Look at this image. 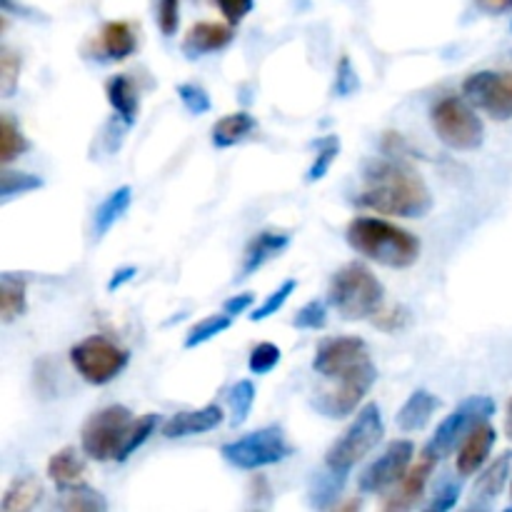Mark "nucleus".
Masks as SVG:
<instances>
[{
    "label": "nucleus",
    "instance_id": "obj_52",
    "mask_svg": "<svg viewBox=\"0 0 512 512\" xmlns=\"http://www.w3.org/2000/svg\"><path fill=\"white\" fill-rule=\"evenodd\" d=\"M508 512H512V505H510V508H508Z\"/></svg>",
    "mask_w": 512,
    "mask_h": 512
},
{
    "label": "nucleus",
    "instance_id": "obj_11",
    "mask_svg": "<svg viewBox=\"0 0 512 512\" xmlns=\"http://www.w3.org/2000/svg\"><path fill=\"white\" fill-rule=\"evenodd\" d=\"M375 380H378V368H375V363H368L365 368L335 380L338 385H335L333 390H325V393L315 400V410H318L320 415H325V418L333 420L348 418L350 413H355V410L360 408V403H363L365 395L370 393Z\"/></svg>",
    "mask_w": 512,
    "mask_h": 512
},
{
    "label": "nucleus",
    "instance_id": "obj_46",
    "mask_svg": "<svg viewBox=\"0 0 512 512\" xmlns=\"http://www.w3.org/2000/svg\"><path fill=\"white\" fill-rule=\"evenodd\" d=\"M253 303H255L253 293H238V295H233V298L225 300L223 310L235 318V315H240V313H248V310L253 308Z\"/></svg>",
    "mask_w": 512,
    "mask_h": 512
},
{
    "label": "nucleus",
    "instance_id": "obj_32",
    "mask_svg": "<svg viewBox=\"0 0 512 512\" xmlns=\"http://www.w3.org/2000/svg\"><path fill=\"white\" fill-rule=\"evenodd\" d=\"M255 405V383L253 380H238L228 390V408H230V425L240 428L248 420L250 410Z\"/></svg>",
    "mask_w": 512,
    "mask_h": 512
},
{
    "label": "nucleus",
    "instance_id": "obj_39",
    "mask_svg": "<svg viewBox=\"0 0 512 512\" xmlns=\"http://www.w3.org/2000/svg\"><path fill=\"white\" fill-rule=\"evenodd\" d=\"M325 323H328V308L320 300H310L293 318V328L298 330H320L325 328Z\"/></svg>",
    "mask_w": 512,
    "mask_h": 512
},
{
    "label": "nucleus",
    "instance_id": "obj_10",
    "mask_svg": "<svg viewBox=\"0 0 512 512\" xmlns=\"http://www.w3.org/2000/svg\"><path fill=\"white\" fill-rule=\"evenodd\" d=\"M368 363H373L368 353V343L363 338L340 335V338H328L318 345L313 370L328 380H340L345 375L355 373V370L365 368Z\"/></svg>",
    "mask_w": 512,
    "mask_h": 512
},
{
    "label": "nucleus",
    "instance_id": "obj_2",
    "mask_svg": "<svg viewBox=\"0 0 512 512\" xmlns=\"http://www.w3.org/2000/svg\"><path fill=\"white\" fill-rule=\"evenodd\" d=\"M345 238L355 253L385 268H413L420 258V240L388 220L360 215L350 220Z\"/></svg>",
    "mask_w": 512,
    "mask_h": 512
},
{
    "label": "nucleus",
    "instance_id": "obj_37",
    "mask_svg": "<svg viewBox=\"0 0 512 512\" xmlns=\"http://www.w3.org/2000/svg\"><path fill=\"white\" fill-rule=\"evenodd\" d=\"M280 358V348L275 343H258L253 350H250V358H248V368L250 373L255 375H268L278 368Z\"/></svg>",
    "mask_w": 512,
    "mask_h": 512
},
{
    "label": "nucleus",
    "instance_id": "obj_16",
    "mask_svg": "<svg viewBox=\"0 0 512 512\" xmlns=\"http://www.w3.org/2000/svg\"><path fill=\"white\" fill-rule=\"evenodd\" d=\"M135 48H138V38H135L133 25L128 20H108L95 43L90 45V53L95 58L118 63V60H128L135 53Z\"/></svg>",
    "mask_w": 512,
    "mask_h": 512
},
{
    "label": "nucleus",
    "instance_id": "obj_6",
    "mask_svg": "<svg viewBox=\"0 0 512 512\" xmlns=\"http://www.w3.org/2000/svg\"><path fill=\"white\" fill-rule=\"evenodd\" d=\"M435 135L453 150H478L485 140L483 120L458 95L438 100L430 110Z\"/></svg>",
    "mask_w": 512,
    "mask_h": 512
},
{
    "label": "nucleus",
    "instance_id": "obj_35",
    "mask_svg": "<svg viewBox=\"0 0 512 512\" xmlns=\"http://www.w3.org/2000/svg\"><path fill=\"white\" fill-rule=\"evenodd\" d=\"M338 153H340V140L335 138V135H328V138L320 140L318 155H315L305 180H308V183H318V180H323L325 175H328L330 165H333L335 158H338Z\"/></svg>",
    "mask_w": 512,
    "mask_h": 512
},
{
    "label": "nucleus",
    "instance_id": "obj_27",
    "mask_svg": "<svg viewBox=\"0 0 512 512\" xmlns=\"http://www.w3.org/2000/svg\"><path fill=\"white\" fill-rule=\"evenodd\" d=\"M28 283L20 275L3 273L0 278V318L3 323H13L15 318L28 310Z\"/></svg>",
    "mask_w": 512,
    "mask_h": 512
},
{
    "label": "nucleus",
    "instance_id": "obj_24",
    "mask_svg": "<svg viewBox=\"0 0 512 512\" xmlns=\"http://www.w3.org/2000/svg\"><path fill=\"white\" fill-rule=\"evenodd\" d=\"M43 483L35 475H23L15 478L5 490L3 500H0V510L3 512H30L35 505L43 500Z\"/></svg>",
    "mask_w": 512,
    "mask_h": 512
},
{
    "label": "nucleus",
    "instance_id": "obj_45",
    "mask_svg": "<svg viewBox=\"0 0 512 512\" xmlns=\"http://www.w3.org/2000/svg\"><path fill=\"white\" fill-rule=\"evenodd\" d=\"M460 493H463V490H460V485L455 483V480H448V483L440 485L438 493H435V498L430 500L428 510L430 512H445V510L455 508L460 500Z\"/></svg>",
    "mask_w": 512,
    "mask_h": 512
},
{
    "label": "nucleus",
    "instance_id": "obj_22",
    "mask_svg": "<svg viewBox=\"0 0 512 512\" xmlns=\"http://www.w3.org/2000/svg\"><path fill=\"white\" fill-rule=\"evenodd\" d=\"M105 93H108V103L113 105L118 118L123 120L125 125H135L140 113V98L133 78H128V75H113V78L105 83Z\"/></svg>",
    "mask_w": 512,
    "mask_h": 512
},
{
    "label": "nucleus",
    "instance_id": "obj_25",
    "mask_svg": "<svg viewBox=\"0 0 512 512\" xmlns=\"http://www.w3.org/2000/svg\"><path fill=\"white\" fill-rule=\"evenodd\" d=\"M130 203H133V188L130 185H120L115 188L103 203L98 205L95 210V220H93V230H95V238H103L125 213H128Z\"/></svg>",
    "mask_w": 512,
    "mask_h": 512
},
{
    "label": "nucleus",
    "instance_id": "obj_28",
    "mask_svg": "<svg viewBox=\"0 0 512 512\" xmlns=\"http://www.w3.org/2000/svg\"><path fill=\"white\" fill-rule=\"evenodd\" d=\"M345 483H348V473L345 470H333L325 465V473H318L313 478V483H310V505L320 510L333 508L335 500L343 493Z\"/></svg>",
    "mask_w": 512,
    "mask_h": 512
},
{
    "label": "nucleus",
    "instance_id": "obj_40",
    "mask_svg": "<svg viewBox=\"0 0 512 512\" xmlns=\"http://www.w3.org/2000/svg\"><path fill=\"white\" fill-rule=\"evenodd\" d=\"M178 98H180V103L185 105V110H188V113H193V115H203V113H208L210 110V95L205 93L203 88H200V85H193V83H183V85H178Z\"/></svg>",
    "mask_w": 512,
    "mask_h": 512
},
{
    "label": "nucleus",
    "instance_id": "obj_33",
    "mask_svg": "<svg viewBox=\"0 0 512 512\" xmlns=\"http://www.w3.org/2000/svg\"><path fill=\"white\" fill-rule=\"evenodd\" d=\"M43 178L33 173H25V170H10L5 168L3 175H0V200L8 203L13 200L15 195H25V193H33V190L43 188Z\"/></svg>",
    "mask_w": 512,
    "mask_h": 512
},
{
    "label": "nucleus",
    "instance_id": "obj_12",
    "mask_svg": "<svg viewBox=\"0 0 512 512\" xmlns=\"http://www.w3.org/2000/svg\"><path fill=\"white\" fill-rule=\"evenodd\" d=\"M415 445L413 440H393L388 448L383 450L380 458H375L368 468L360 473L358 488L360 493H383V490L393 488L413 465Z\"/></svg>",
    "mask_w": 512,
    "mask_h": 512
},
{
    "label": "nucleus",
    "instance_id": "obj_53",
    "mask_svg": "<svg viewBox=\"0 0 512 512\" xmlns=\"http://www.w3.org/2000/svg\"><path fill=\"white\" fill-rule=\"evenodd\" d=\"M510 28H512V25H510Z\"/></svg>",
    "mask_w": 512,
    "mask_h": 512
},
{
    "label": "nucleus",
    "instance_id": "obj_51",
    "mask_svg": "<svg viewBox=\"0 0 512 512\" xmlns=\"http://www.w3.org/2000/svg\"><path fill=\"white\" fill-rule=\"evenodd\" d=\"M510 495H512V483H510Z\"/></svg>",
    "mask_w": 512,
    "mask_h": 512
},
{
    "label": "nucleus",
    "instance_id": "obj_14",
    "mask_svg": "<svg viewBox=\"0 0 512 512\" xmlns=\"http://www.w3.org/2000/svg\"><path fill=\"white\" fill-rule=\"evenodd\" d=\"M495 440H498V433H495V428L488 420L475 425V428L465 435V440L460 443L458 450V460H455V468H458L460 478H470V475L478 473V470L488 463Z\"/></svg>",
    "mask_w": 512,
    "mask_h": 512
},
{
    "label": "nucleus",
    "instance_id": "obj_38",
    "mask_svg": "<svg viewBox=\"0 0 512 512\" xmlns=\"http://www.w3.org/2000/svg\"><path fill=\"white\" fill-rule=\"evenodd\" d=\"M20 65H23V60H20V55L15 50H0V90H3L5 98H10L15 93V88H18Z\"/></svg>",
    "mask_w": 512,
    "mask_h": 512
},
{
    "label": "nucleus",
    "instance_id": "obj_49",
    "mask_svg": "<svg viewBox=\"0 0 512 512\" xmlns=\"http://www.w3.org/2000/svg\"><path fill=\"white\" fill-rule=\"evenodd\" d=\"M505 433H508V438L512 440V398L508 403V418H505Z\"/></svg>",
    "mask_w": 512,
    "mask_h": 512
},
{
    "label": "nucleus",
    "instance_id": "obj_19",
    "mask_svg": "<svg viewBox=\"0 0 512 512\" xmlns=\"http://www.w3.org/2000/svg\"><path fill=\"white\" fill-rule=\"evenodd\" d=\"M288 245L290 233H280V230H263V233H258L248 245H245L238 278H250L253 273H258L263 265H268L270 260L278 258Z\"/></svg>",
    "mask_w": 512,
    "mask_h": 512
},
{
    "label": "nucleus",
    "instance_id": "obj_1",
    "mask_svg": "<svg viewBox=\"0 0 512 512\" xmlns=\"http://www.w3.org/2000/svg\"><path fill=\"white\" fill-rule=\"evenodd\" d=\"M363 178L365 188L355 200L360 208L395 218H423L433 210V193L403 160H370Z\"/></svg>",
    "mask_w": 512,
    "mask_h": 512
},
{
    "label": "nucleus",
    "instance_id": "obj_18",
    "mask_svg": "<svg viewBox=\"0 0 512 512\" xmlns=\"http://www.w3.org/2000/svg\"><path fill=\"white\" fill-rule=\"evenodd\" d=\"M512 475V450L500 455L498 460L488 465V468L480 473V478L475 480L473 493H470V508H490L495 500L500 498V493L505 490V485L510 483Z\"/></svg>",
    "mask_w": 512,
    "mask_h": 512
},
{
    "label": "nucleus",
    "instance_id": "obj_34",
    "mask_svg": "<svg viewBox=\"0 0 512 512\" xmlns=\"http://www.w3.org/2000/svg\"><path fill=\"white\" fill-rule=\"evenodd\" d=\"M65 495H68V498L63 500V503H60V508H65V510H73V512H85V510H90V512H100V510H105L108 508V503H105V498L100 493H95L93 488H88V485H75V488H70V490H63Z\"/></svg>",
    "mask_w": 512,
    "mask_h": 512
},
{
    "label": "nucleus",
    "instance_id": "obj_15",
    "mask_svg": "<svg viewBox=\"0 0 512 512\" xmlns=\"http://www.w3.org/2000/svg\"><path fill=\"white\" fill-rule=\"evenodd\" d=\"M233 40H235L233 25L210 23V20H203V23H195L193 28L185 33L183 53H185V58L198 60V58H203V55L220 53V50L228 48Z\"/></svg>",
    "mask_w": 512,
    "mask_h": 512
},
{
    "label": "nucleus",
    "instance_id": "obj_8",
    "mask_svg": "<svg viewBox=\"0 0 512 512\" xmlns=\"http://www.w3.org/2000/svg\"><path fill=\"white\" fill-rule=\"evenodd\" d=\"M493 415L495 400L488 398V395H473V398L463 400V403L438 425V430H435L433 438L428 440L423 453L435 460L450 458V455L458 450V445L465 440V435H468L475 425L493 418Z\"/></svg>",
    "mask_w": 512,
    "mask_h": 512
},
{
    "label": "nucleus",
    "instance_id": "obj_47",
    "mask_svg": "<svg viewBox=\"0 0 512 512\" xmlns=\"http://www.w3.org/2000/svg\"><path fill=\"white\" fill-rule=\"evenodd\" d=\"M135 273H138V268H135V265H125V268L115 270L113 278L108 280V290H110V293H115V290L123 288L125 283H130V280L135 278Z\"/></svg>",
    "mask_w": 512,
    "mask_h": 512
},
{
    "label": "nucleus",
    "instance_id": "obj_21",
    "mask_svg": "<svg viewBox=\"0 0 512 512\" xmlns=\"http://www.w3.org/2000/svg\"><path fill=\"white\" fill-rule=\"evenodd\" d=\"M438 408H440L438 395H433L430 390L420 388V390H415L408 400H405L403 408L398 410V418H395V423H398V428L403 430V433H418V430H423L425 425L430 423V418H433L435 410Z\"/></svg>",
    "mask_w": 512,
    "mask_h": 512
},
{
    "label": "nucleus",
    "instance_id": "obj_7",
    "mask_svg": "<svg viewBox=\"0 0 512 512\" xmlns=\"http://www.w3.org/2000/svg\"><path fill=\"white\" fill-rule=\"evenodd\" d=\"M75 373L90 385H108L128 368L130 353L103 335H88L70 348Z\"/></svg>",
    "mask_w": 512,
    "mask_h": 512
},
{
    "label": "nucleus",
    "instance_id": "obj_13",
    "mask_svg": "<svg viewBox=\"0 0 512 512\" xmlns=\"http://www.w3.org/2000/svg\"><path fill=\"white\" fill-rule=\"evenodd\" d=\"M463 95L475 105L485 110L493 120L512 118V90L508 75L495 73V70H480L473 73L463 83Z\"/></svg>",
    "mask_w": 512,
    "mask_h": 512
},
{
    "label": "nucleus",
    "instance_id": "obj_20",
    "mask_svg": "<svg viewBox=\"0 0 512 512\" xmlns=\"http://www.w3.org/2000/svg\"><path fill=\"white\" fill-rule=\"evenodd\" d=\"M438 460L430 458V455L423 453L420 463L410 465V470L405 473V478L398 483V490L385 500V510H408L413 508L415 503L420 500L423 495L425 485H428L430 475H433V468Z\"/></svg>",
    "mask_w": 512,
    "mask_h": 512
},
{
    "label": "nucleus",
    "instance_id": "obj_4",
    "mask_svg": "<svg viewBox=\"0 0 512 512\" xmlns=\"http://www.w3.org/2000/svg\"><path fill=\"white\" fill-rule=\"evenodd\" d=\"M383 435V413H380L378 405L368 403L365 408H360V413L355 415V420L348 425V430L330 445L328 455H325V465L333 470H345V473H350V468H355L365 455L373 453V450L378 448Z\"/></svg>",
    "mask_w": 512,
    "mask_h": 512
},
{
    "label": "nucleus",
    "instance_id": "obj_42",
    "mask_svg": "<svg viewBox=\"0 0 512 512\" xmlns=\"http://www.w3.org/2000/svg\"><path fill=\"white\" fill-rule=\"evenodd\" d=\"M358 88H360L358 73H355V68H353V63H350L348 55H343L338 63V75H335L333 93L338 95V98H348V95H353Z\"/></svg>",
    "mask_w": 512,
    "mask_h": 512
},
{
    "label": "nucleus",
    "instance_id": "obj_43",
    "mask_svg": "<svg viewBox=\"0 0 512 512\" xmlns=\"http://www.w3.org/2000/svg\"><path fill=\"white\" fill-rule=\"evenodd\" d=\"M180 25V0H158V28L165 38H173Z\"/></svg>",
    "mask_w": 512,
    "mask_h": 512
},
{
    "label": "nucleus",
    "instance_id": "obj_29",
    "mask_svg": "<svg viewBox=\"0 0 512 512\" xmlns=\"http://www.w3.org/2000/svg\"><path fill=\"white\" fill-rule=\"evenodd\" d=\"M158 425H160V415H155V413H145V415H140V418H133V423H130L128 433H125V440H123V445H120L118 458L115 460H118V463L128 460L130 455H133L135 450H138L140 445H143L145 440L155 433V430H158Z\"/></svg>",
    "mask_w": 512,
    "mask_h": 512
},
{
    "label": "nucleus",
    "instance_id": "obj_30",
    "mask_svg": "<svg viewBox=\"0 0 512 512\" xmlns=\"http://www.w3.org/2000/svg\"><path fill=\"white\" fill-rule=\"evenodd\" d=\"M230 325H233V315H228L225 310L223 313L208 315V318H203L200 323H195L193 328L188 330V335H185V348L188 350L200 348L203 343H208V340L218 338L220 333H225Z\"/></svg>",
    "mask_w": 512,
    "mask_h": 512
},
{
    "label": "nucleus",
    "instance_id": "obj_9",
    "mask_svg": "<svg viewBox=\"0 0 512 512\" xmlns=\"http://www.w3.org/2000/svg\"><path fill=\"white\" fill-rule=\"evenodd\" d=\"M130 423H133V413L125 405H108V408L93 413L80 430L83 453L98 463L115 460Z\"/></svg>",
    "mask_w": 512,
    "mask_h": 512
},
{
    "label": "nucleus",
    "instance_id": "obj_5",
    "mask_svg": "<svg viewBox=\"0 0 512 512\" xmlns=\"http://www.w3.org/2000/svg\"><path fill=\"white\" fill-rule=\"evenodd\" d=\"M293 453V445L285 438L283 428L270 425V428L253 430L238 440H230L220 448V455L228 465L238 470H260L268 465L283 463Z\"/></svg>",
    "mask_w": 512,
    "mask_h": 512
},
{
    "label": "nucleus",
    "instance_id": "obj_50",
    "mask_svg": "<svg viewBox=\"0 0 512 512\" xmlns=\"http://www.w3.org/2000/svg\"><path fill=\"white\" fill-rule=\"evenodd\" d=\"M508 75V83H510V90H512V73H505Z\"/></svg>",
    "mask_w": 512,
    "mask_h": 512
},
{
    "label": "nucleus",
    "instance_id": "obj_3",
    "mask_svg": "<svg viewBox=\"0 0 512 512\" xmlns=\"http://www.w3.org/2000/svg\"><path fill=\"white\" fill-rule=\"evenodd\" d=\"M328 303L350 323L368 320L383 305V285L363 263H348L330 280Z\"/></svg>",
    "mask_w": 512,
    "mask_h": 512
},
{
    "label": "nucleus",
    "instance_id": "obj_23",
    "mask_svg": "<svg viewBox=\"0 0 512 512\" xmlns=\"http://www.w3.org/2000/svg\"><path fill=\"white\" fill-rule=\"evenodd\" d=\"M48 478L53 480L55 488L63 493V490L75 488V485H83L85 478V463L78 455L75 448H63L48 460Z\"/></svg>",
    "mask_w": 512,
    "mask_h": 512
},
{
    "label": "nucleus",
    "instance_id": "obj_48",
    "mask_svg": "<svg viewBox=\"0 0 512 512\" xmlns=\"http://www.w3.org/2000/svg\"><path fill=\"white\" fill-rule=\"evenodd\" d=\"M475 5H478L480 10H485V13H505V10H512V0H475Z\"/></svg>",
    "mask_w": 512,
    "mask_h": 512
},
{
    "label": "nucleus",
    "instance_id": "obj_41",
    "mask_svg": "<svg viewBox=\"0 0 512 512\" xmlns=\"http://www.w3.org/2000/svg\"><path fill=\"white\" fill-rule=\"evenodd\" d=\"M370 320L375 323V328L385 330V333H400V330H405L410 325V310L395 305L390 310H378Z\"/></svg>",
    "mask_w": 512,
    "mask_h": 512
},
{
    "label": "nucleus",
    "instance_id": "obj_44",
    "mask_svg": "<svg viewBox=\"0 0 512 512\" xmlns=\"http://www.w3.org/2000/svg\"><path fill=\"white\" fill-rule=\"evenodd\" d=\"M218 5V10L223 13L225 23L230 25H238L248 18V13L253 10L255 0H213Z\"/></svg>",
    "mask_w": 512,
    "mask_h": 512
},
{
    "label": "nucleus",
    "instance_id": "obj_26",
    "mask_svg": "<svg viewBox=\"0 0 512 512\" xmlns=\"http://www.w3.org/2000/svg\"><path fill=\"white\" fill-rule=\"evenodd\" d=\"M255 125L258 123H255L253 115L240 110V113H230L225 115V118H220L218 123L213 125V130H210V138H213L215 148H233V145H238L240 140H245L253 133Z\"/></svg>",
    "mask_w": 512,
    "mask_h": 512
},
{
    "label": "nucleus",
    "instance_id": "obj_36",
    "mask_svg": "<svg viewBox=\"0 0 512 512\" xmlns=\"http://www.w3.org/2000/svg\"><path fill=\"white\" fill-rule=\"evenodd\" d=\"M295 288H298V280H295V278L285 280V283L280 285V288H275L273 293H270L268 298H265V303L260 305V308H255L253 313H250V320H253V323H260V320H265V318H270V315L280 313V308H283V305L288 303L290 295L295 293Z\"/></svg>",
    "mask_w": 512,
    "mask_h": 512
},
{
    "label": "nucleus",
    "instance_id": "obj_17",
    "mask_svg": "<svg viewBox=\"0 0 512 512\" xmlns=\"http://www.w3.org/2000/svg\"><path fill=\"white\" fill-rule=\"evenodd\" d=\"M225 413L220 405L210 403L205 408L198 410H183V413H175L168 423L163 425V435L168 440L178 438H193V435H205L210 430L218 428L223 423Z\"/></svg>",
    "mask_w": 512,
    "mask_h": 512
},
{
    "label": "nucleus",
    "instance_id": "obj_31",
    "mask_svg": "<svg viewBox=\"0 0 512 512\" xmlns=\"http://www.w3.org/2000/svg\"><path fill=\"white\" fill-rule=\"evenodd\" d=\"M30 143L25 140V135L20 133V128L15 125V120L10 115L0 118V163L10 165L15 158L28 153Z\"/></svg>",
    "mask_w": 512,
    "mask_h": 512
}]
</instances>
